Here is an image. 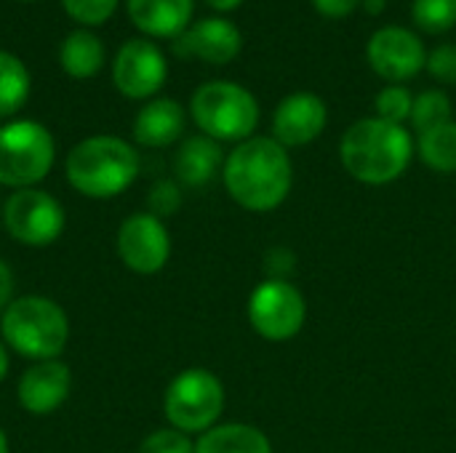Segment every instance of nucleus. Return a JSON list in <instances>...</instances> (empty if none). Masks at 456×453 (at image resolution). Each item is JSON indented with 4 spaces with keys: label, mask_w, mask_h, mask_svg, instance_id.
<instances>
[{
    "label": "nucleus",
    "mask_w": 456,
    "mask_h": 453,
    "mask_svg": "<svg viewBox=\"0 0 456 453\" xmlns=\"http://www.w3.org/2000/svg\"><path fill=\"white\" fill-rule=\"evenodd\" d=\"M230 198L246 211H275L291 192L294 166L283 144L267 136L240 142L222 166Z\"/></svg>",
    "instance_id": "f257e3e1"
},
{
    "label": "nucleus",
    "mask_w": 456,
    "mask_h": 453,
    "mask_svg": "<svg viewBox=\"0 0 456 453\" xmlns=\"http://www.w3.org/2000/svg\"><path fill=\"white\" fill-rule=\"evenodd\" d=\"M414 155L411 133L403 125L387 123L382 117H363L353 123L342 142L339 158L345 171L371 187H382L403 176Z\"/></svg>",
    "instance_id": "f03ea898"
},
{
    "label": "nucleus",
    "mask_w": 456,
    "mask_h": 453,
    "mask_svg": "<svg viewBox=\"0 0 456 453\" xmlns=\"http://www.w3.org/2000/svg\"><path fill=\"white\" fill-rule=\"evenodd\" d=\"M64 171L72 190L91 200H107L134 184L139 152L120 136H88L69 150Z\"/></svg>",
    "instance_id": "7ed1b4c3"
},
{
    "label": "nucleus",
    "mask_w": 456,
    "mask_h": 453,
    "mask_svg": "<svg viewBox=\"0 0 456 453\" xmlns=\"http://www.w3.org/2000/svg\"><path fill=\"white\" fill-rule=\"evenodd\" d=\"M0 334L3 342L21 358L35 363L56 360L67 347L69 320L53 299L32 294L8 304V310L0 315Z\"/></svg>",
    "instance_id": "20e7f679"
},
{
    "label": "nucleus",
    "mask_w": 456,
    "mask_h": 453,
    "mask_svg": "<svg viewBox=\"0 0 456 453\" xmlns=\"http://www.w3.org/2000/svg\"><path fill=\"white\" fill-rule=\"evenodd\" d=\"M190 112L203 136L214 142H246L259 125L254 93L230 80L203 83L190 101Z\"/></svg>",
    "instance_id": "39448f33"
},
{
    "label": "nucleus",
    "mask_w": 456,
    "mask_h": 453,
    "mask_svg": "<svg viewBox=\"0 0 456 453\" xmlns=\"http://www.w3.org/2000/svg\"><path fill=\"white\" fill-rule=\"evenodd\" d=\"M56 147L45 125L35 120H11L0 125V184L29 190L43 182L53 166Z\"/></svg>",
    "instance_id": "423d86ee"
},
{
    "label": "nucleus",
    "mask_w": 456,
    "mask_h": 453,
    "mask_svg": "<svg viewBox=\"0 0 456 453\" xmlns=\"http://www.w3.org/2000/svg\"><path fill=\"white\" fill-rule=\"evenodd\" d=\"M166 419L184 435L208 433L224 411V387L216 374L206 368H187L166 390Z\"/></svg>",
    "instance_id": "0eeeda50"
},
{
    "label": "nucleus",
    "mask_w": 456,
    "mask_h": 453,
    "mask_svg": "<svg viewBox=\"0 0 456 453\" xmlns=\"http://www.w3.org/2000/svg\"><path fill=\"white\" fill-rule=\"evenodd\" d=\"M307 320V304L302 291L286 278H270L259 283L248 299V323L267 342L294 339Z\"/></svg>",
    "instance_id": "6e6552de"
},
{
    "label": "nucleus",
    "mask_w": 456,
    "mask_h": 453,
    "mask_svg": "<svg viewBox=\"0 0 456 453\" xmlns=\"http://www.w3.org/2000/svg\"><path fill=\"white\" fill-rule=\"evenodd\" d=\"M3 224L16 243L43 248L61 238L64 208L51 192L35 187L16 190L3 206Z\"/></svg>",
    "instance_id": "1a4fd4ad"
},
{
    "label": "nucleus",
    "mask_w": 456,
    "mask_h": 453,
    "mask_svg": "<svg viewBox=\"0 0 456 453\" xmlns=\"http://www.w3.org/2000/svg\"><path fill=\"white\" fill-rule=\"evenodd\" d=\"M118 256L136 275H155L168 264L171 238L163 219L144 214H131L118 230Z\"/></svg>",
    "instance_id": "9d476101"
},
{
    "label": "nucleus",
    "mask_w": 456,
    "mask_h": 453,
    "mask_svg": "<svg viewBox=\"0 0 456 453\" xmlns=\"http://www.w3.org/2000/svg\"><path fill=\"white\" fill-rule=\"evenodd\" d=\"M366 59L371 69L390 85L411 80L428 64V51L422 40L406 27H382L371 35L366 45Z\"/></svg>",
    "instance_id": "9b49d317"
},
{
    "label": "nucleus",
    "mask_w": 456,
    "mask_h": 453,
    "mask_svg": "<svg viewBox=\"0 0 456 453\" xmlns=\"http://www.w3.org/2000/svg\"><path fill=\"white\" fill-rule=\"evenodd\" d=\"M166 75H168V64L163 51L144 37H134L123 43L112 64V80L118 91L128 99L155 96L163 88Z\"/></svg>",
    "instance_id": "f8f14e48"
},
{
    "label": "nucleus",
    "mask_w": 456,
    "mask_h": 453,
    "mask_svg": "<svg viewBox=\"0 0 456 453\" xmlns=\"http://www.w3.org/2000/svg\"><path fill=\"white\" fill-rule=\"evenodd\" d=\"M329 123L326 101L313 91H297L286 96L273 115V139L289 147H305L315 142Z\"/></svg>",
    "instance_id": "ddd939ff"
},
{
    "label": "nucleus",
    "mask_w": 456,
    "mask_h": 453,
    "mask_svg": "<svg viewBox=\"0 0 456 453\" xmlns=\"http://www.w3.org/2000/svg\"><path fill=\"white\" fill-rule=\"evenodd\" d=\"M240 48H243L240 29L222 16L203 19L174 40V51L182 59H200L208 64H230L240 53Z\"/></svg>",
    "instance_id": "4468645a"
},
{
    "label": "nucleus",
    "mask_w": 456,
    "mask_h": 453,
    "mask_svg": "<svg viewBox=\"0 0 456 453\" xmlns=\"http://www.w3.org/2000/svg\"><path fill=\"white\" fill-rule=\"evenodd\" d=\"M69 390L72 371L61 360H40L21 374L16 398L27 414L48 417L69 398Z\"/></svg>",
    "instance_id": "2eb2a0df"
},
{
    "label": "nucleus",
    "mask_w": 456,
    "mask_h": 453,
    "mask_svg": "<svg viewBox=\"0 0 456 453\" xmlns=\"http://www.w3.org/2000/svg\"><path fill=\"white\" fill-rule=\"evenodd\" d=\"M195 0H128V16L144 35L179 37L192 19Z\"/></svg>",
    "instance_id": "dca6fc26"
},
{
    "label": "nucleus",
    "mask_w": 456,
    "mask_h": 453,
    "mask_svg": "<svg viewBox=\"0 0 456 453\" xmlns=\"http://www.w3.org/2000/svg\"><path fill=\"white\" fill-rule=\"evenodd\" d=\"M184 109L174 99L147 101L134 120V139L142 147H168L184 131Z\"/></svg>",
    "instance_id": "f3484780"
},
{
    "label": "nucleus",
    "mask_w": 456,
    "mask_h": 453,
    "mask_svg": "<svg viewBox=\"0 0 456 453\" xmlns=\"http://www.w3.org/2000/svg\"><path fill=\"white\" fill-rule=\"evenodd\" d=\"M219 166H224L222 147H219V142H214L208 136H190L174 158L176 179L187 187L208 184L216 176Z\"/></svg>",
    "instance_id": "a211bd4d"
},
{
    "label": "nucleus",
    "mask_w": 456,
    "mask_h": 453,
    "mask_svg": "<svg viewBox=\"0 0 456 453\" xmlns=\"http://www.w3.org/2000/svg\"><path fill=\"white\" fill-rule=\"evenodd\" d=\"M195 453H273L270 438L254 425H216L200 435Z\"/></svg>",
    "instance_id": "6ab92c4d"
},
{
    "label": "nucleus",
    "mask_w": 456,
    "mask_h": 453,
    "mask_svg": "<svg viewBox=\"0 0 456 453\" xmlns=\"http://www.w3.org/2000/svg\"><path fill=\"white\" fill-rule=\"evenodd\" d=\"M59 64L69 77L88 80L104 64V43L88 29H75L64 37L59 48Z\"/></svg>",
    "instance_id": "aec40b11"
},
{
    "label": "nucleus",
    "mask_w": 456,
    "mask_h": 453,
    "mask_svg": "<svg viewBox=\"0 0 456 453\" xmlns=\"http://www.w3.org/2000/svg\"><path fill=\"white\" fill-rule=\"evenodd\" d=\"M417 150L428 168L438 174H456V120L419 133Z\"/></svg>",
    "instance_id": "412c9836"
},
{
    "label": "nucleus",
    "mask_w": 456,
    "mask_h": 453,
    "mask_svg": "<svg viewBox=\"0 0 456 453\" xmlns=\"http://www.w3.org/2000/svg\"><path fill=\"white\" fill-rule=\"evenodd\" d=\"M29 96V72L24 61L8 51H0V117L16 115Z\"/></svg>",
    "instance_id": "4be33fe9"
},
{
    "label": "nucleus",
    "mask_w": 456,
    "mask_h": 453,
    "mask_svg": "<svg viewBox=\"0 0 456 453\" xmlns=\"http://www.w3.org/2000/svg\"><path fill=\"white\" fill-rule=\"evenodd\" d=\"M452 120V99L446 96V91H438V88H430V91H422L417 99H414V107H411V123L419 133L425 131H433L444 123Z\"/></svg>",
    "instance_id": "5701e85b"
},
{
    "label": "nucleus",
    "mask_w": 456,
    "mask_h": 453,
    "mask_svg": "<svg viewBox=\"0 0 456 453\" xmlns=\"http://www.w3.org/2000/svg\"><path fill=\"white\" fill-rule=\"evenodd\" d=\"M411 19L422 32H449L456 24V0H414Z\"/></svg>",
    "instance_id": "b1692460"
},
{
    "label": "nucleus",
    "mask_w": 456,
    "mask_h": 453,
    "mask_svg": "<svg viewBox=\"0 0 456 453\" xmlns=\"http://www.w3.org/2000/svg\"><path fill=\"white\" fill-rule=\"evenodd\" d=\"M377 117L403 125L406 120H411V107H414V96L406 85H387L377 93Z\"/></svg>",
    "instance_id": "393cba45"
},
{
    "label": "nucleus",
    "mask_w": 456,
    "mask_h": 453,
    "mask_svg": "<svg viewBox=\"0 0 456 453\" xmlns=\"http://www.w3.org/2000/svg\"><path fill=\"white\" fill-rule=\"evenodd\" d=\"M61 5L75 21L96 27V24H104L115 13L118 0H61Z\"/></svg>",
    "instance_id": "a878e982"
},
{
    "label": "nucleus",
    "mask_w": 456,
    "mask_h": 453,
    "mask_svg": "<svg viewBox=\"0 0 456 453\" xmlns=\"http://www.w3.org/2000/svg\"><path fill=\"white\" fill-rule=\"evenodd\" d=\"M139 453H195V443L190 441V435H184L174 427L155 430L142 441Z\"/></svg>",
    "instance_id": "bb28decb"
},
{
    "label": "nucleus",
    "mask_w": 456,
    "mask_h": 453,
    "mask_svg": "<svg viewBox=\"0 0 456 453\" xmlns=\"http://www.w3.org/2000/svg\"><path fill=\"white\" fill-rule=\"evenodd\" d=\"M147 206H150V214L158 216V219H166V216H174L182 206V192L174 182L168 179H160L152 184L150 195H147Z\"/></svg>",
    "instance_id": "cd10ccee"
},
{
    "label": "nucleus",
    "mask_w": 456,
    "mask_h": 453,
    "mask_svg": "<svg viewBox=\"0 0 456 453\" xmlns=\"http://www.w3.org/2000/svg\"><path fill=\"white\" fill-rule=\"evenodd\" d=\"M428 72L438 80V83H446V85H456V45L452 43H444V45H436L430 53H428Z\"/></svg>",
    "instance_id": "c85d7f7f"
},
{
    "label": "nucleus",
    "mask_w": 456,
    "mask_h": 453,
    "mask_svg": "<svg viewBox=\"0 0 456 453\" xmlns=\"http://www.w3.org/2000/svg\"><path fill=\"white\" fill-rule=\"evenodd\" d=\"M363 0H313L315 11L323 19H347Z\"/></svg>",
    "instance_id": "c756f323"
},
{
    "label": "nucleus",
    "mask_w": 456,
    "mask_h": 453,
    "mask_svg": "<svg viewBox=\"0 0 456 453\" xmlns=\"http://www.w3.org/2000/svg\"><path fill=\"white\" fill-rule=\"evenodd\" d=\"M11 302H13V272H11V267L0 259V315L8 310Z\"/></svg>",
    "instance_id": "7c9ffc66"
},
{
    "label": "nucleus",
    "mask_w": 456,
    "mask_h": 453,
    "mask_svg": "<svg viewBox=\"0 0 456 453\" xmlns=\"http://www.w3.org/2000/svg\"><path fill=\"white\" fill-rule=\"evenodd\" d=\"M385 3H387V0H363L361 5H363V11H366L369 16H379V13L385 11Z\"/></svg>",
    "instance_id": "2f4dec72"
},
{
    "label": "nucleus",
    "mask_w": 456,
    "mask_h": 453,
    "mask_svg": "<svg viewBox=\"0 0 456 453\" xmlns=\"http://www.w3.org/2000/svg\"><path fill=\"white\" fill-rule=\"evenodd\" d=\"M214 11H232V8H238L243 0H206Z\"/></svg>",
    "instance_id": "473e14b6"
},
{
    "label": "nucleus",
    "mask_w": 456,
    "mask_h": 453,
    "mask_svg": "<svg viewBox=\"0 0 456 453\" xmlns=\"http://www.w3.org/2000/svg\"><path fill=\"white\" fill-rule=\"evenodd\" d=\"M5 374H8V352H5V347L0 342V382L5 379Z\"/></svg>",
    "instance_id": "72a5a7b5"
},
{
    "label": "nucleus",
    "mask_w": 456,
    "mask_h": 453,
    "mask_svg": "<svg viewBox=\"0 0 456 453\" xmlns=\"http://www.w3.org/2000/svg\"><path fill=\"white\" fill-rule=\"evenodd\" d=\"M0 453H8V438H5L3 427H0Z\"/></svg>",
    "instance_id": "f704fd0d"
}]
</instances>
